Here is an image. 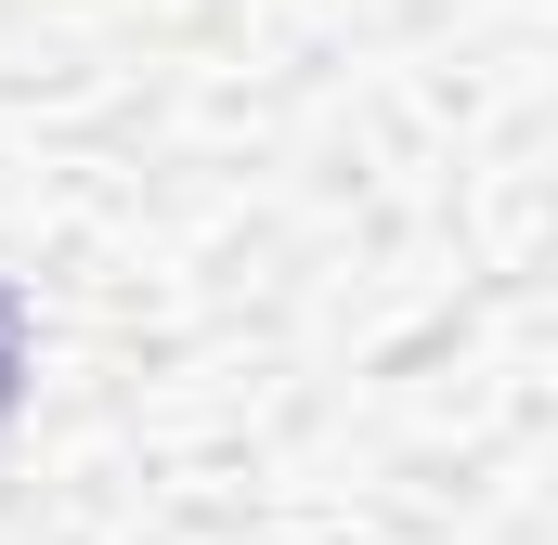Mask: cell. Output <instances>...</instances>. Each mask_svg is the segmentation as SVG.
Masks as SVG:
<instances>
[{
	"label": "cell",
	"mask_w": 558,
	"mask_h": 545,
	"mask_svg": "<svg viewBox=\"0 0 558 545\" xmlns=\"http://www.w3.org/2000/svg\"><path fill=\"white\" fill-rule=\"evenodd\" d=\"M26 403V299H13V286H0V415Z\"/></svg>",
	"instance_id": "cell-1"
}]
</instances>
